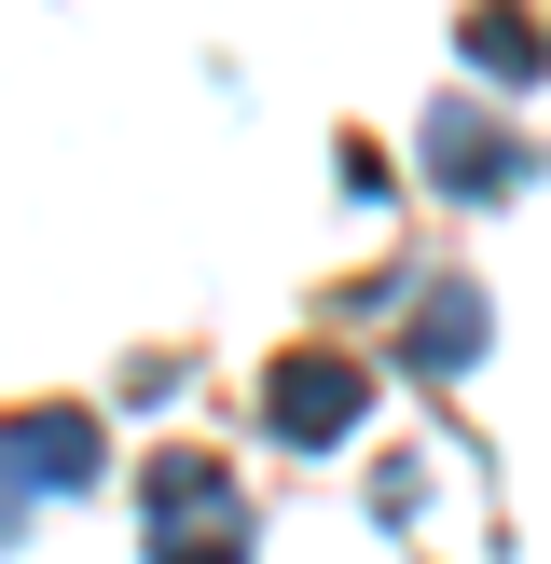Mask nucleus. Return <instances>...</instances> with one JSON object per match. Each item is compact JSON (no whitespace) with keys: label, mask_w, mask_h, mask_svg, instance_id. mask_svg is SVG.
Instances as JSON below:
<instances>
[{"label":"nucleus","mask_w":551,"mask_h":564,"mask_svg":"<svg viewBox=\"0 0 551 564\" xmlns=\"http://www.w3.org/2000/svg\"><path fill=\"white\" fill-rule=\"evenodd\" d=\"M152 564H248V496L220 455H152Z\"/></svg>","instance_id":"obj_1"},{"label":"nucleus","mask_w":551,"mask_h":564,"mask_svg":"<svg viewBox=\"0 0 551 564\" xmlns=\"http://www.w3.org/2000/svg\"><path fill=\"white\" fill-rule=\"evenodd\" d=\"M97 482V427L83 413H14L0 427V523H28V496H83Z\"/></svg>","instance_id":"obj_2"},{"label":"nucleus","mask_w":551,"mask_h":564,"mask_svg":"<svg viewBox=\"0 0 551 564\" xmlns=\"http://www.w3.org/2000/svg\"><path fill=\"white\" fill-rule=\"evenodd\" d=\"M358 358H331V345H303V358H276L262 372V413H276V441H345L358 427Z\"/></svg>","instance_id":"obj_3"},{"label":"nucleus","mask_w":551,"mask_h":564,"mask_svg":"<svg viewBox=\"0 0 551 564\" xmlns=\"http://www.w3.org/2000/svg\"><path fill=\"white\" fill-rule=\"evenodd\" d=\"M428 165H441V193H510V180H523V138L483 124L468 97H441V110H428Z\"/></svg>","instance_id":"obj_4"},{"label":"nucleus","mask_w":551,"mask_h":564,"mask_svg":"<svg viewBox=\"0 0 551 564\" xmlns=\"http://www.w3.org/2000/svg\"><path fill=\"white\" fill-rule=\"evenodd\" d=\"M400 345L428 358V372H455V358L483 345V303H468V290H428V303H413V330H400Z\"/></svg>","instance_id":"obj_5"},{"label":"nucleus","mask_w":551,"mask_h":564,"mask_svg":"<svg viewBox=\"0 0 551 564\" xmlns=\"http://www.w3.org/2000/svg\"><path fill=\"white\" fill-rule=\"evenodd\" d=\"M468 69L523 83V69H538V14H510V0H483V14H468Z\"/></svg>","instance_id":"obj_6"}]
</instances>
